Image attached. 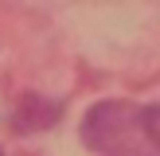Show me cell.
Here are the masks:
<instances>
[{"label":"cell","instance_id":"obj_1","mask_svg":"<svg viewBox=\"0 0 160 156\" xmlns=\"http://www.w3.org/2000/svg\"><path fill=\"white\" fill-rule=\"evenodd\" d=\"M82 140L94 156H160V105L98 101L82 117Z\"/></svg>","mask_w":160,"mask_h":156},{"label":"cell","instance_id":"obj_2","mask_svg":"<svg viewBox=\"0 0 160 156\" xmlns=\"http://www.w3.org/2000/svg\"><path fill=\"white\" fill-rule=\"evenodd\" d=\"M0 156H4V152H0Z\"/></svg>","mask_w":160,"mask_h":156}]
</instances>
